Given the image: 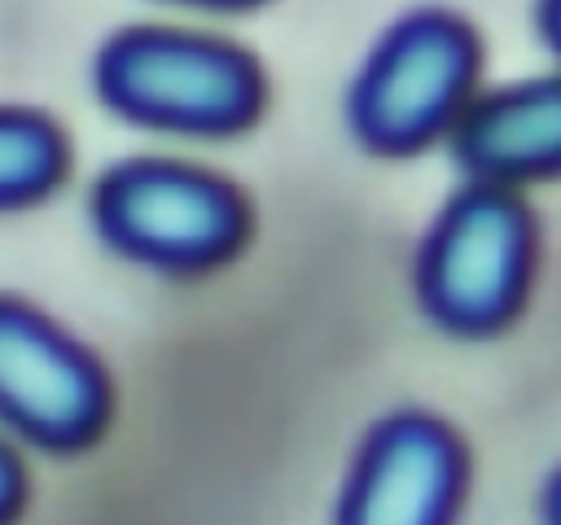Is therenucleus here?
<instances>
[{"label":"nucleus","mask_w":561,"mask_h":525,"mask_svg":"<svg viewBox=\"0 0 561 525\" xmlns=\"http://www.w3.org/2000/svg\"><path fill=\"white\" fill-rule=\"evenodd\" d=\"M96 83L123 114L180 131H224L259 105V79L245 57L162 31L118 35L96 61Z\"/></svg>","instance_id":"obj_1"},{"label":"nucleus","mask_w":561,"mask_h":525,"mask_svg":"<svg viewBox=\"0 0 561 525\" xmlns=\"http://www.w3.org/2000/svg\"><path fill=\"white\" fill-rule=\"evenodd\" d=\"M526 228L522 206L504 188L478 184L460 192L421 258L425 306L465 332L500 324L526 276Z\"/></svg>","instance_id":"obj_2"},{"label":"nucleus","mask_w":561,"mask_h":525,"mask_svg":"<svg viewBox=\"0 0 561 525\" xmlns=\"http://www.w3.org/2000/svg\"><path fill=\"white\" fill-rule=\"evenodd\" d=\"M473 74V39L443 13L399 22L368 57L351 114L368 144L412 149L434 136L465 101Z\"/></svg>","instance_id":"obj_3"},{"label":"nucleus","mask_w":561,"mask_h":525,"mask_svg":"<svg viewBox=\"0 0 561 525\" xmlns=\"http://www.w3.org/2000/svg\"><path fill=\"white\" fill-rule=\"evenodd\" d=\"M96 223L114 245L162 267H202L241 232L237 201L215 179L162 162L110 171L96 188Z\"/></svg>","instance_id":"obj_4"},{"label":"nucleus","mask_w":561,"mask_h":525,"mask_svg":"<svg viewBox=\"0 0 561 525\" xmlns=\"http://www.w3.org/2000/svg\"><path fill=\"white\" fill-rule=\"evenodd\" d=\"M96 368L35 311L0 302V416L48 446L83 442L101 420Z\"/></svg>","instance_id":"obj_5"},{"label":"nucleus","mask_w":561,"mask_h":525,"mask_svg":"<svg viewBox=\"0 0 561 525\" xmlns=\"http://www.w3.org/2000/svg\"><path fill=\"white\" fill-rule=\"evenodd\" d=\"M460 481L451 433L430 416H390L364 442L337 525H447Z\"/></svg>","instance_id":"obj_6"},{"label":"nucleus","mask_w":561,"mask_h":525,"mask_svg":"<svg viewBox=\"0 0 561 525\" xmlns=\"http://www.w3.org/2000/svg\"><path fill=\"white\" fill-rule=\"evenodd\" d=\"M460 158L486 179H517L561 166V79L486 96L460 122Z\"/></svg>","instance_id":"obj_7"},{"label":"nucleus","mask_w":561,"mask_h":525,"mask_svg":"<svg viewBox=\"0 0 561 525\" xmlns=\"http://www.w3.org/2000/svg\"><path fill=\"white\" fill-rule=\"evenodd\" d=\"M61 171V144L57 136L31 118L0 109V206L44 192Z\"/></svg>","instance_id":"obj_8"},{"label":"nucleus","mask_w":561,"mask_h":525,"mask_svg":"<svg viewBox=\"0 0 561 525\" xmlns=\"http://www.w3.org/2000/svg\"><path fill=\"white\" fill-rule=\"evenodd\" d=\"M18 464H13V455L0 446V521L13 512V503H18Z\"/></svg>","instance_id":"obj_9"},{"label":"nucleus","mask_w":561,"mask_h":525,"mask_svg":"<svg viewBox=\"0 0 561 525\" xmlns=\"http://www.w3.org/2000/svg\"><path fill=\"white\" fill-rule=\"evenodd\" d=\"M539 22H543L548 39L561 48V0H543V9H539Z\"/></svg>","instance_id":"obj_10"},{"label":"nucleus","mask_w":561,"mask_h":525,"mask_svg":"<svg viewBox=\"0 0 561 525\" xmlns=\"http://www.w3.org/2000/svg\"><path fill=\"white\" fill-rule=\"evenodd\" d=\"M543 516H548V525H561V472L552 477V486L543 494Z\"/></svg>","instance_id":"obj_11"},{"label":"nucleus","mask_w":561,"mask_h":525,"mask_svg":"<svg viewBox=\"0 0 561 525\" xmlns=\"http://www.w3.org/2000/svg\"><path fill=\"white\" fill-rule=\"evenodd\" d=\"M210 4H237V0H210Z\"/></svg>","instance_id":"obj_12"}]
</instances>
